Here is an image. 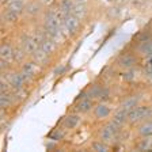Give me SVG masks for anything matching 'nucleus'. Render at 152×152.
Instances as JSON below:
<instances>
[{
    "label": "nucleus",
    "mask_w": 152,
    "mask_h": 152,
    "mask_svg": "<svg viewBox=\"0 0 152 152\" xmlns=\"http://www.w3.org/2000/svg\"><path fill=\"white\" fill-rule=\"evenodd\" d=\"M12 103H16L15 96H14V91H7V92H1L0 94V106H1L3 110L11 107Z\"/></svg>",
    "instance_id": "6ab92c4d"
},
{
    "label": "nucleus",
    "mask_w": 152,
    "mask_h": 152,
    "mask_svg": "<svg viewBox=\"0 0 152 152\" xmlns=\"http://www.w3.org/2000/svg\"><path fill=\"white\" fill-rule=\"evenodd\" d=\"M110 121L113 124H115L118 128L122 129V128L128 124V111L121 109V107H118L117 110L113 111V114H111V117H110Z\"/></svg>",
    "instance_id": "ddd939ff"
},
{
    "label": "nucleus",
    "mask_w": 152,
    "mask_h": 152,
    "mask_svg": "<svg viewBox=\"0 0 152 152\" xmlns=\"http://www.w3.org/2000/svg\"><path fill=\"white\" fill-rule=\"evenodd\" d=\"M39 49H41L44 53H46L48 56L50 57L52 54L56 53V50H57V42H54L52 38H49L46 34H45L44 39H42V42H41Z\"/></svg>",
    "instance_id": "dca6fc26"
},
{
    "label": "nucleus",
    "mask_w": 152,
    "mask_h": 152,
    "mask_svg": "<svg viewBox=\"0 0 152 152\" xmlns=\"http://www.w3.org/2000/svg\"><path fill=\"white\" fill-rule=\"evenodd\" d=\"M64 71V66L63 65H58L57 68H54V75H61V72Z\"/></svg>",
    "instance_id": "bb28decb"
},
{
    "label": "nucleus",
    "mask_w": 152,
    "mask_h": 152,
    "mask_svg": "<svg viewBox=\"0 0 152 152\" xmlns=\"http://www.w3.org/2000/svg\"><path fill=\"white\" fill-rule=\"evenodd\" d=\"M22 16H23L22 14L14 12V11H8V10H3V14H1L3 22L6 23V25H15Z\"/></svg>",
    "instance_id": "aec40b11"
},
{
    "label": "nucleus",
    "mask_w": 152,
    "mask_h": 152,
    "mask_svg": "<svg viewBox=\"0 0 152 152\" xmlns=\"http://www.w3.org/2000/svg\"><path fill=\"white\" fill-rule=\"evenodd\" d=\"M75 3H88V0H73Z\"/></svg>",
    "instance_id": "cd10ccee"
},
{
    "label": "nucleus",
    "mask_w": 152,
    "mask_h": 152,
    "mask_svg": "<svg viewBox=\"0 0 152 152\" xmlns=\"http://www.w3.org/2000/svg\"><path fill=\"white\" fill-rule=\"evenodd\" d=\"M90 149L94 152H107L111 149V145L109 144V142L103 141V140L98 139L95 140V141L91 142V145H90Z\"/></svg>",
    "instance_id": "5701e85b"
},
{
    "label": "nucleus",
    "mask_w": 152,
    "mask_h": 152,
    "mask_svg": "<svg viewBox=\"0 0 152 152\" xmlns=\"http://www.w3.org/2000/svg\"><path fill=\"white\" fill-rule=\"evenodd\" d=\"M120 132H121V128H118L117 125L113 124L111 121H107V122L104 124V125H102V128L99 129V139L109 142L111 145L113 142H115Z\"/></svg>",
    "instance_id": "7ed1b4c3"
},
{
    "label": "nucleus",
    "mask_w": 152,
    "mask_h": 152,
    "mask_svg": "<svg viewBox=\"0 0 152 152\" xmlns=\"http://www.w3.org/2000/svg\"><path fill=\"white\" fill-rule=\"evenodd\" d=\"M148 118H152V104L140 103L128 111V124L130 125H137Z\"/></svg>",
    "instance_id": "f257e3e1"
},
{
    "label": "nucleus",
    "mask_w": 152,
    "mask_h": 152,
    "mask_svg": "<svg viewBox=\"0 0 152 152\" xmlns=\"http://www.w3.org/2000/svg\"><path fill=\"white\" fill-rule=\"evenodd\" d=\"M95 106V101L92 98H90V96H87L86 95V92H82V94L76 98V102L75 104H73V109L72 111H76V113L79 114H88L92 111V109H94Z\"/></svg>",
    "instance_id": "39448f33"
},
{
    "label": "nucleus",
    "mask_w": 152,
    "mask_h": 152,
    "mask_svg": "<svg viewBox=\"0 0 152 152\" xmlns=\"http://www.w3.org/2000/svg\"><path fill=\"white\" fill-rule=\"evenodd\" d=\"M136 134H137V137H148V136H152V118L144 120L142 122L137 124V126H136Z\"/></svg>",
    "instance_id": "4468645a"
},
{
    "label": "nucleus",
    "mask_w": 152,
    "mask_h": 152,
    "mask_svg": "<svg viewBox=\"0 0 152 152\" xmlns=\"http://www.w3.org/2000/svg\"><path fill=\"white\" fill-rule=\"evenodd\" d=\"M27 91H26L25 88H19V90H15L14 91V96H15V102H22V101H25L26 98H27Z\"/></svg>",
    "instance_id": "b1692460"
},
{
    "label": "nucleus",
    "mask_w": 152,
    "mask_h": 152,
    "mask_svg": "<svg viewBox=\"0 0 152 152\" xmlns=\"http://www.w3.org/2000/svg\"><path fill=\"white\" fill-rule=\"evenodd\" d=\"M72 14L75 16L80 19V20H84L88 15V4L87 3H75L73 4V10Z\"/></svg>",
    "instance_id": "a211bd4d"
},
{
    "label": "nucleus",
    "mask_w": 152,
    "mask_h": 152,
    "mask_svg": "<svg viewBox=\"0 0 152 152\" xmlns=\"http://www.w3.org/2000/svg\"><path fill=\"white\" fill-rule=\"evenodd\" d=\"M64 128L63 129H54L53 132L49 134V139L53 140V141H60V140L64 139Z\"/></svg>",
    "instance_id": "393cba45"
},
{
    "label": "nucleus",
    "mask_w": 152,
    "mask_h": 152,
    "mask_svg": "<svg viewBox=\"0 0 152 152\" xmlns=\"http://www.w3.org/2000/svg\"><path fill=\"white\" fill-rule=\"evenodd\" d=\"M1 6H3V10L19 12L23 15V11H25L26 7V0H11V1H7V3L1 4Z\"/></svg>",
    "instance_id": "f3484780"
},
{
    "label": "nucleus",
    "mask_w": 152,
    "mask_h": 152,
    "mask_svg": "<svg viewBox=\"0 0 152 152\" xmlns=\"http://www.w3.org/2000/svg\"><path fill=\"white\" fill-rule=\"evenodd\" d=\"M7 1H11V0H1V4H4V3H7ZM27 1V0H26Z\"/></svg>",
    "instance_id": "c85d7f7f"
},
{
    "label": "nucleus",
    "mask_w": 152,
    "mask_h": 152,
    "mask_svg": "<svg viewBox=\"0 0 152 152\" xmlns=\"http://www.w3.org/2000/svg\"><path fill=\"white\" fill-rule=\"evenodd\" d=\"M140 103H141V96H140L139 94H132V95H129V96H126V98L124 99V101L120 103L118 107L129 111L130 109L136 107L137 104H140Z\"/></svg>",
    "instance_id": "2eb2a0df"
},
{
    "label": "nucleus",
    "mask_w": 152,
    "mask_h": 152,
    "mask_svg": "<svg viewBox=\"0 0 152 152\" xmlns=\"http://www.w3.org/2000/svg\"><path fill=\"white\" fill-rule=\"evenodd\" d=\"M82 22L77 16H75L73 14H69V15L64 16L63 20V31L66 37L73 38L79 34L80 28H82Z\"/></svg>",
    "instance_id": "f03ea898"
},
{
    "label": "nucleus",
    "mask_w": 152,
    "mask_h": 152,
    "mask_svg": "<svg viewBox=\"0 0 152 152\" xmlns=\"http://www.w3.org/2000/svg\"><path fill=\"white\" fill-rule=\"evenodd\" d=\"M19 71L25 76L26 83H27L34 79L35 75L39 72V64H38L34 58H28V60H26L23 64H20V69Z\"/></svg>",
    "instance_id": "0eeeda50"
},
{
    "label": "nucleus",
    "mask_w": 152,
    "mask_h": 152,
    "mask_svg": "<svg viewBox=\"0 0 152 152\" xmlns=\"http://www.w3.org/2000/svg\"><path fill=\"white\" fill-rule=\"evenodd\" d=\"M73 4H75V1H73V0H58L56 7L58 8V11H60V12L65 16V15L72 14Z\"/></svg>",
    "instance_id": "4be33fe9"
},
{
    "label": "nucleus",
    "mask_w": 152,
    "mask_h": 152,
    "mask_svg": "<svg viewBox=\"0 0 152 152\" xmlns=\"http://www.w3.org/2000/svg\"><path fill=\"white\" fill-rule=\"evenodd\" d=\"M3 75H4L3 80H6V82L8 83L12 91L22 88L23 86L26 84V79L20 71H12V68H11V69L7 71V72H3Z\"/></svg>",
    "instance_id": "423d86ee"
},
{
    "label": "nucleus",
    "mask_w": 152,
    "mask_h": 152,
    "mask_svg": "<svg viewBox=\"0 0 152 152\" xmlns=\"http://www.w3.org/2000/svg\"><path fill=\"white\" fill-rule=\"evenodd\" d=\"M0 61H6L8 64L15 63V46L10 42H4L0 48Z\"/></svg>",
    "instance_id": "f8f14e48"
},
{
    "label": "nucleus",
    "mask_w": 152,
    "mask_h": 152,
    "mask_svg": "<svg viewBox=\"0 0 152 152\" xmlns=\"http://www.w3.org/2000/svg\"><path fill=\"white\" fill-rule=\"evenodd\" d=\"M91 113H92L95 120L103 121V120H107V118L111 117L113 109H111V106L107 103V102H96Z\"/></svg>",
    "instance_id": "1a4fd4ad"
},
{
    "label": "nucleus",
    "mask_w": 152,
    "mask_h": 152,
    "mask_svg": "<svg viewBox=\"0 0 152 152\" xmlns=\"http://www.w3.org/2000/svg\"><path fill=\"white\" fill-rule=\"evenodd\" d=\"M136 151H152V136L139 137L134 144Z\"/></svg>",
    "instance_id": "412c9836"
},
{
    "label": "nucleus",
    "mask_w": 152,
    "mask_h": 152,
    "mask_svg": "<svg viewBox=\"0 0 152 152\" xmlns=\"http://www.w3.org/2000/svg\"><path fill=\"white\" fill-rule=\"evenodd\" d=\"M44 8L45 7L38 0H27L26 1L25 11H23V15L28 16V18H35V16H38L39 14L44 12L45 11Z\"/></svg>",
    "instance_id": "9b49d317"
},
{
    "label": "nucleus",
    "mask_w": 152,
    "mask_h": 152,
    "mask_svg": "<svg viewBox=\"0 0 152 152\" xmlns=\"http://www.w3.org/2000/svg\"><path fill=\"white\" fill-rule=\"evenodd\" d=\"M139 64V56L134 52H128L120 56V58L117 60L118 68H121L122 71L126 69H133L136 68V65Z\"/></svg>",
    "instance_id": "6e6552de"
},
{
    "label": "nucleus",
    "mask_w": 152,
    "mask_h": 152,
    "mask_svg": "<svg viewBox=\"0 0 152 152\" xmlns=\"http://www.w3.org/2000/svg\"><path fill=\"white\" fill-rule=\"evenodd\" d=\"M38 1H39L45 8H50V7L57 6V1H58V0H38Z\"/></svg>",
    "instance_id": "a878e982"
},
{
    "label": "nucleus",
    "mask_w": 152,
    "mask_h": 152,
    "mask_svg": "<svg viewBox=\"0 0 152 152\" xmlns=\"http://www.w3.org/2000/svg\"><path fill=\"white\" fill-rule=\"evenodd\" d=\"M83 122L82 114L72 111V113L64 115L61 120V128H64L65 130H75L76 128H79Z\"/></svg>",
    "instance_id": "9d476101"
},
{
    "label": "nucleus",
    "mask_w": 152,
    "mask_h": 152,
    "mask_svg": "<svg viewBox=\"0 0 152 152\" xmlns=\"http://www.w3.org/2000/svg\"><path fill=\"white\" fill-rule=\"evenodd\" d=\"M86 95L92 98L95 102H107L110 101V90L106 86L102 84H92L86 90Z\"/></svg>",
    "instance_id": "20e7f679"
}]
</instances>
